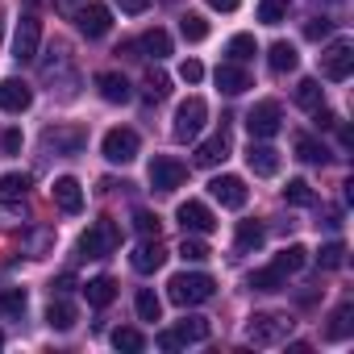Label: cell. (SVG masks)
Masks as SVG:
<instances>
[{"label":"cell","mask_w":354,"mask_h":354,"mask_svg":"<svg viewBox=\"0 0 354 354\" xmlns=\"http://www.w3.org/2000/svg\"><path fill=\"white\" fill-rule=\"evenodd\" d=\"M288 17V0H259V21L263 26H279Z\"/></svg>","instance_id":"74e56055"},{"label":"cell","mask_w":354,"mask_h":354,"mask_svg":"<svg viewBox=\"0 0 354 354\" xmlns=\"http://www.w3.org/2000/svg\"><path fill=\"white\" fill-rule=\"evenodd\" d=\"M50 196H55V205L63 213H80L84 209V188H80V180H71V175H59L55 188H50Z\"/></svg>","instance_id":"e0dca14e"},{"label":"cell","mask_w":354,"mask_h":354,"mask_svg":"<svg viewBox=\"0 0 354 354\" xmlns=\"http://www.w3.org/2000/svg\"><path fill=\"white\" fill-rule=\"evenodd\" d=\"M350 329H354V304H350V300H342V304L329 313L325 337H329V342H346V337H350Z\"/></svg>","instance_id":"44dd1931"},{"label":"cell","mask_w":354,"mask_h":354,"mask_svg":"<svg viewBox=\"0 0 354 354\" xmlns=\"http://www.w3.org/2000/svg\"><path fill=\"white\" fill-rule=\"evenodd\" d=\"M246 167H250L254 175H263V180H271V175L279 171V150H275V146H254V142H250Z\"/></svg>","instance_id":"d6986e66"},{"label":"cell","mask_w":354,"mask_h":354,"mask_svg":"<svg viewBox=\"0 0 354 354\" xmlns=\"http://www.w3.org/2000/svg\"><path fill=\"white\" fill-rule=\"evenodd\" d=\"M188 180V167L180 158H167V154H154L150 158V188L154 192H175Z\"/></svg>","instance_id":"5b68a950"},{"label":"cell","mask_w":354,"mask_h":354,"mask_svg":"<svg viewBox=\"0 0 354 354\" xmlns=\"http://www.w3.org/2000/svg\"><path fill=\"white\" fill-rule=\"evenodd\" d=\"M30 304L26 288H0V317H21Z\"/></svg>","instance_id":"1f68e13d"},{"label":"cell","mask_w":354,"mask_h":354,"mask_svg":"<svg viewBox=\"0 0 354 354\" xmlns=\"http://www.w3.org/2000/svg\"><path fill=\"white\" fill-rule=\"evenodd\" d=\"M133 308H138V321H158V317H162V304H158L154 288H142V292L133 296Z\"/></svg>","instance_id":"e575fe53"},{"label":"cell","mask_w":354,"mask_h":354,"mask_svg":"<svg viewBox=\"0 0 354 354\" xmlns=\"http://www.w3.org/2000/svg\"><path fill=\"white\" fill-rule=\"evenodd\" d=\"M267 63H271V71H275V75H288V71H296V67H300V55H296V46H292V42H275V46L267 50Z\"/></svg>","instance_id":"603a6c76"},{"label":"cell","mask_w":354,"mask_h":354,"mask_svg":"<svg viewBox=\"0 0 354 354\" xmlns=\"http://www.w3.org/2000/svg\"><path fill=\"white\" fill-rule=\"evenodd\" d=\"M113 346H117V350L138 354V350H146V337H142L138 329H113Z\"/></svg>","instance_id":"60d3db41"},{"label":"cell","mask_w":354,"mask_h":354,"mask_svg":"<svg viewBox=\"0 0 354 354\" xmlns=\"http://www.w3.org/2000/svg\"><path fill=\"white\" fill-rule=\"evenodd\" d=\"M296 104H300L304 113H317V109L325 104V92H321V84H317V80H300V84H296Z\"/></svg>","instance_id":"f546056e"},{"label":"cell","mask_w":354,"mask_h":354,"mask_svg":"<svg viewBox=\"0 0 354 354\" xmlns=\"http://www.w3.org/2000/svg\"><path fill=\"white\" fill-rule=\"evenodd\" d=\"M0 346H5V337H0Z\"/></svg>","instance_id":"9f6ffc18"},{"label":"cell","mask_w":354,"mask_h":354,"mask_svg":"<svg viewBox=\"0 0 354 354\" xmlns=\"http://www.w3.org/2000/svg\"><path fill=\"white\" fill-rule=\"evenodd\" d=\"M209 9H217V13H238L242 0H209Z\"/></svg>","instance_id":"681fc988"},{"label":"cell","mask_w":354,"mask_h":354,"mask_svg":"<svg viewBox=\"0 0 354 354\" xmlns=\"http://www.w3.org/2000/svg\"><path fill=\"white\" fill-rule=\"evenodd\" d=\"M96 92L109 100V104H125L133 92H129V80L121 75V71H100L96 75Z\"/></svg>","instance_id":"ac0fdd59"},{"label":"cell","mask_w":354,"mask_h":354,"mask_svg":"<svg viewBox=\"0 0 354 354\" xmlns=\"http://www.w3.org/2000/svg\"><path fill=\"white\" fill-rule=\"evenodd\" d=\"M26 192H30V175L21 171L0 175V201H26Z\"/></svg>","instance_id":"f1b7e54d"},{"label":"cell","mask_w":354,"mask_h":354,"mask_svg":"<svg viewBox=\"0 0 354 354\" xmlns=\"http://www.w3.org/2000/svg\"><path fill=\"white\" fill-rule=\"evenodd\" d=\"M317 263H321V271H337V267H346V246H342V242H329V246H321Z\"/></svg>","instance_id":"f35d334b"},{"label":"cell","mask_w":354,"mask_h":354,"mask_svg":"<svg viewBox=\"0 0 354 354\" xmlns=\"http://www.w3.org/2000/svg\"><path fill=\"white\" fill-rule=\"evenodd\" d=\"M117 5H121V13H146L150 0H117Z\"/></svg>","instance_id":"f907efd6"},{"label":"cell","mask_w":354,"mask_h":354,"mask_svg":"<svg viewBox=\"0 0 354 354\" xmlns=\"http://www.w3.org/2000/svg\"><path fill=\"white\" fill-rule=\"evenodd\" d=\"M250 288H254V292H283V288H288V275L271 263V267H263V271L250 275Z\"/></svg>","instance_id":"4316f807"},{"label":"cell","mask_w":354,"mask_h":354,"mask_svg":"<svg viewBox=\"0 0 354 354\" xmlns=\"http://www.w3.org/2000/svg\"><path fill=\"white\" fill-rule=\"evenodd\" d=\"M175 221L184 225V234H213V230H217V217H213L209 205H201V201H184L180 209H175Z\"/></svg>","instance_id":"30bf717a"},{"label":"cell","mask_w":354,"mask_h":354,"mask_svg":"<svg viewBox=\"0 0 354 354\" xmlns=\"http://www.w3.org/2000/svg\"><path fill=\"white\" fill-rule=\"evenodd\" d=\"M180 34H184V42H205L209 38V21L201 13H184L180 17Z\"/></svg>","instance_id":"d590c367"},{"label":"cell","mask_w":354,"mask_h":354,"mask_svg":"<svg viewBox=\"0 0 354 354\" xmlns=\"http://www.w3.org/2000/svg\"><path fill=\"white\" fill-rule=\"evenodd\" d=\"M230 158V129L221 125L213 138H205L201 146H196V167H217V162H225Z\"/></svg>","instance_id":"9a60e30c"},{"label":"cell","mask_w":354,"mask_h":354,"mask_svg":"<svg viewBox=\"0 0 354 354\" xmlns=\"http://www.w3.org/2000/svg\"><path fill=\"white\" fill-rule=\"evenodd\" d=\"M350 71H354V46L350 42H333L321 50V75L325 80L342 84V80H350Z\"/></svg>","instance_id":"52a82bcc"},{"label":"cell","mask_w":354,"mask_h":354,"mask_svg":"<svg viewBox=\"0 0 354 354\" xmlns=\"http://www.w3.org/2000/svg\"><path fill=\"white\" fill-rule=\"evenodd\" d=\"M180 259H184V263H205V259H209V246H205L201 238H188V234H184V242H180Z\"/></svg>","instance_id":"7bdbcfd3"},{"label":"cell","mask_w":354,"mask_h":354,"mask_svg":"<svg viewBox=\"0 0 354 354\" xmlns=\"http://www.w3.org/2000/svg\"><path fill=\"white\" fill-rule=\"evenodd\" d=\"M162 263H167V250H162V242H158V238L138 242V246H133V254H129V267H133L138 275H150V271H158Z\"/></svg>","instance_id":"4fadbf2b"},{"label":"cell","mask_w":354,"mask_h":354,"mask_svg":"<svg viewBox=\"0 0 354 354\" xmlns=\"http://www.w3.org/2000/svg\"><path fill=\"white\" fill-rule=\"evenodd\" d=\"M50 242H55V230H38V234L30 238V254H42Z\"/></svg>","instance_id":"bcb514c9"},{"label":"cell","mask_w":354,"mask_h":354,"mask_svg":"<svg viewBox=\"0 0 354 354\" xmlns=\"http://www.w3.org/2000/svg\"><path fill=\"white\" fill-rule=\"evenodd\" d=\"M38 38H42L38 17H34V13L21 17V21H17V34H13V59H17V63H30V59L38 55Z\"/></svg>","instance_id":"7c38bea8"},{"label":"cell","mask_w":354,"mask_h":354,"mask_svg":"<svg viewBox=\"0 0 354 354\" xmlns=\"http://www.w3.org/2000/svg\"><path fill=\"white\" fill-rule=\"evenodd\" d=\"M263 238H267V230H263V221H238V234H234V246H238L242 254H250V250H259V246H263Z\"/></svg>","instance_id":"d4e9b609"},{"label":"cell","mask_w":354,"mask_h":354,"mask_svg":"<svg viewBox=\"0 0 354 354\" xmlns=\"http://www.w3.org/2000/svg\"><path fill=\"white\" fill-rule=\"evenodd\" d=\"M80 283H75V275H59L55 283H50V292H59V296H67V292H75Z\"/></svg>","instance_id":"c3c4849f"},{"label":"cell","mask_w":354,"mask_h":354,"mask_svg":"<svg viewBox=\"0 0 354 354\" xmlns=\"http://www.w3.org/2000/svg\"><path fill=\"white\" fill-rule=\"evenodd\" d=\"M209 121V104L201 96H188L180 109H175V121H171V138L175 142H196V133L205 129Z\"/></svg>","instance_id":"7a4b0ae2"},{"label":"cell","mask_w":354,"mask_h":354,"mask_svg":"<svg viewBox=\"0 0 354 354\" xmlns=\"http://www.w3.org/2000/svg\"><path fill=\"white\" fill-rule=\"evenodd\" d=\"M75 26H80L84 38H104L109 26H113V13H109L104 5H84V9L75 13Z\"/></svg>","instance_id":"5bb4252c"},{"label":"cell","mask_w":354,"mask_h":354,"mask_svg":"<svg viewBox=\"0 0 354 354\" xmlns=\"http://www.w3.org/2000/svg\"><path fill=\"white\" fill-rule=\"evenodd\" d=\"M0 146H5V154H17V150H21V129H5Z\"/></svg>","instance_id":"7dc6e473"},{"label":"cell","mask_w":354,"mask_h":354,"mask_svg":"<svg viewBox=\"0 0 354 354\" xmlns=\"http://www.w3.org/2000/svg\"><path fill=\"white\" fill-rule=\"evenodd\" d=\"M158 350H180V342H175V333L167 329V333H158Z\"/></svg>","instance_id":"816d5d0a"},{"label":"cell","mask_w":354,"mask_h":354,"mask_svg":"<svg viewBox=\"0 0 354 354\" xmlns=\"http://www.w3.org/2000/svg\"><path fill=\"white\" fill-rule=\"evenodd\" d=\"M213 292H217V283H213V275H205V271H180V275H171V283H167V296L180 304V308L205 304Z\"/></svg>","instance_id":"6da1fadb"},{"label":"cell","mask_w":354,"mask_h":354,"mask_svg":"<svg viewBox=\"0 0 354 354\" xmlns=\"http://www.w3.org/2000/svg\"><path fill=\"white\" fill-rule=\"evenodd\" d=\"M283 201L304 209V205H313V188H308L304 180H288V188H283Z\"/></svg>","instance_id":"b9f144b4"},{"label":"cell","mask_w":354,"mask_h":354,"mask_svg":"<svg viewBox=\"0 0 354 354\" xmlns=\"http://www.w3.org/2000/svg\"><path fill=\"white\" fill-rule=\"evenodd\" d=\"M304 263H308V250H304V246H296V242H292V246H283V250L275 254V267H279L283 275H296V271H304Z\"/></svg>","instance_id":"4dcf8cb0"},{"label":"cell","mask_w":354,"mask_h":354,"mask_svg":"<svg viewBox=\"0 0 354 354\" xmlns=\"http://www.w3.org/2000/svg\"><path fill=\"white\" fill-rule=\"evenodd\" d=\"M138 50H146L150 59H167V55H171V34L154 26V30H146V34H142V42H138Z\"/></svg>","instance_id":"484cf974"},{"label":"cell","mask_w":354,"mask_h":354,"mask_svg":"<svg viewBox=\"0 0 354 354\" xmlns=\"http://www.w3.org/2000/svg\"><path fill=\"white\" fill-rule=\"evenodd\" d=\"M63 5H75V0H63Z\"/></svg>","instance_id":"11a10c76"},{"label":"cell","mask_w":354,"mask_h":354,"mask_svg":"<svg viewBox=\"0 0 354 354\" xmlns=\"http://www.w3.org/2000/svg\"><path fill=\"white\" fill-rule=\"evenodd\" d=\"M209 192H213V201H221V209H246V201H250L246 180H238V175H217Z\"/></svg>","instance_id":"8fae6325"},{"label":"cell","mask_w":354,"mask_h":354,"mask_svg":"<svg viewBox=\"0 0 354 354\" xmlns=\"http://www.w3.org/2000/svg\"><path fill=\"white\" fill-rule=\"evenodd\" d=\"M46 325L59 329V333L75 329V304H67V300H50V308H46Z\"/></svg>","instance_id":"83f0119b"},{"label":"cell","mask_w":354,"mask_h":354,"mask_svg":"<svg viewBox=\"0 0 354 354\" xmlns=\"http://www.w3.org/2000/svg\"><path fill=\"white\" fill-rule=\"evenodd\" d=\"M26 5H42V0H26Z\"/></svg>","instance_id":"db71d44e"},{"label":"cell","mask_w":354,"mask_h":354,"mask_svg":"<svg viewBox=\"0 0 354 354\" xmlns=\"http://www.w3.org/2000/svg\"><path fill=\"white\" fill-rule=\"evenodd\" d=\"M138 146H142V142H138V133H133V129H109V133H104V142H100L104 158H109V162H117V167H121V162H133V158H138Z\"/></svg>","instance_id":"ba28073f"},{"label":"cell","mask_w":354,"mask_h":354,"mask_svg":"<svg viewBox=\"0 0 354 354\" xmlns=\"http://www.w3.org/2000/svg\"><path fill=\"white\" fill-rule=\"evenodd\" d=\"M288 333H292V321L279 313H254L246 321V342H254V346H279V342H288Z\"/></svg>","instance_id":"277c9868"},{"label":"cell","mask_w":354,"mask_h":354,"mask_svg":"<svg viewBox=\"0 0 354 354\" xmlns=\"http://www.w3.org/2000/svg\"><path fill=\"white\" fill-rule=\"evenodd\" d=\"M279 125H283V109H279V100H259V104L246 113V129H250V138H275Z\"/></svg>","instance_id":"8992f818"},{"label":"cell","mask_w":354,"mask_h":354,"mask_svg":"<svg viewBox=\"0 0 354 354\" xmlns=\"http://www.w3.org/2000/svg\"><path fill=\"white\" fill-rule=\"evenodd\" d=\"M42 146L55 150V154H80V150L88 146V133H84L80 125H55V129L42 133Z\"/></svg>","instance_id":"9c48e42d"},{"label":"cell","mask_w":354,"mask_h":354,"mask_svg":"<svg viewBox=\"0 0 354 354\" xmlns=\"http://www.w3.org/2000/svg\"><path fill=\"white\" fill-rule=\"evenodd\" d=\"M171 333H175V342H180V346H192V342H209V321H205V317H184V321L175 325Z\"/></svg>","instance_id":"cb8c5ba5"},{"label":"cell","mask_w":354,"mask_h":354,"mask_svg":"<svg viewBox=\"0 0 354 354\" xmlns=\"http://www.w3.org/2000/svg\"><path fill=\"white\" fill-rule=\"evenodd\" d=\"M167 92H171V80H167L162 71H146V80H142V96H146L150 104H158V100H167Z\"/></svg>","instance_id":"836d02e7"},{"label":"cell","mask_w":354,"mask_h":354,"mask_svg":"<svg viewBox=\"0 0 354 354\" xmlns=\"http://www.w3.org/2000/svg\"><path fill=\"white\" fill-rule=\"evenodd\" d=\"M213 80H217V88H221V92H230V96H238V92H246V88H250V75H246V67H242V63H221Z\"/></svg>","instance_id":"ffe728a7"},{"label":"cell","mask_w":354,"mask_h":354,"mask_svg":"<svg viewBox=\"0 0 354 354\" xmlns=\"http://www.w3.org/2000/svg\"><path fill=\"white\" fill-rule=\"evenodd\" d=\"M321 5H342V0H321Z\"/></svg>","instance_id":"f5cc1de1"},{"label":"cell","mask_w":354,"mask_h":354,"mask_svg":"<svg viewBox=\"0 0 354 354\" xmlns=\"http://www.w3.org/2000/svg\"><path fill=\"white\" fill-rule=\"evenodd\" d=\"M133 230H138L142 238H158L162 221H158V213H150V209H138V213H133Z\"/></svg>","instance_id":"ab89813d"},{"label":"cell","mask_w":354,"mask_h":354,"mask_svg":"<svg viewBox=\"0 0 354 354\" xmlns=\"http://www.w3.org/2000/svg\"><path fill=\"white\" fill-rule=\"evenodd\" d=\"M225 50H230V63H250L259 55V42H254V34H234Z\"/></svg>","instance_id":"d6a6232c"},{"label":"cell","mask_w":354,"mask_h":354,"mask_svg":"<svg viewBox=\"0 0 354 354\" xmlns=\"http://www.w3.org/2000/svg\"><path fill=\"white\" fill-rule=\"evenodd\" d=\"M121 246V225L113 221V217H100L84 238H80V254L84 259H104V254H113Z\"/></svg>","instance_id":"3957f363"},{"label":"cell","mask_w":354,"mask_h":354,"mask_svg":"<svg viewBox=\"0 0 354 354\" xmlns=\"http://www.w3.org/2000/svg\"><path fill=\"white\" fill-rule=\"evenodd\" d=\"M180 80H184V84H201V80H205V67H201L196 59H184V63H180Z\"/></svg>","instance_id":"f6af8a7d"},{"label":"cell","mask_w":354,"mask_h":354,"mask_svg":"<svg viewBox=\"0 0 354 354\" xmlns=\"http://www.w3.org/2000/svg\"><path fill=\"white\" fill-rule=\"evenodd\" d=\"M296 158H304V162H329V150L317 138H296Z\"/></svg>","instance_id":"8d00e7d4"},{"label":"cell","mask_w":354,"mask_h":354,"mask_svg":"<svg viewBox=\"0 0 354 354\" xmlns=\"http://www.w3.org/2000/svg\"><path fill=\"white\" fill-rule=\"evenodd\" d=\"M30 104H34L30 84H21V80H0V109H5V113H26Z\"/></svg>","instance_id":"2e32d148"},{"label":"cell","mask_w":354,"mask_h":354,"mask_svg":"<svg viewBox=\"0 0 354 354\" xmlns=\"http://www.w3.org/2000/svg\"><path fill=\"white\" fill-rule=\"evenodd\" d=\"M84 296H88V304H92V308H109V304L117 300V279L96 275V279H88V283H84Z\"/></svg>","instance_id":"7402d4cb"},{"label":"cell","mask_w":354,"mask_h":354,"mask_svg":"<svg viewBox=\"0 0 354 354\" xmlns=\"http://www.w3.org/2000/svg\"><path fill=\"white\" fill-rule=\"evenodd\" d=\"M329 30H333V21H325V17H313V21L304 26V38H308V42H321V38H329Z\"/></svg>","instance_id":"ee69618b"}]
</instances>
